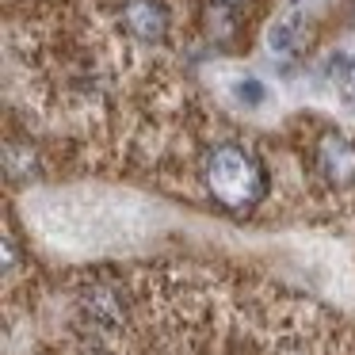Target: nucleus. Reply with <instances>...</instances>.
I'll use <instances>...</instances> for the list:
<instances>
[{
    "label": "nucleus",
    "instance_id": "obj_8",
    "mask_svg": "<svg viewBox=\"0 0 355 355\" xmlns=\"http://www.w3.org/2000/svg\"><path fill=\"white\" fill-rule=\"evenodd\" d=\"M347 88H352V103H355V77H347Z\"/></svg>",
    "mask_w": 355,
    "mask_h": 355
},
{
    "label": "nucleus",
    "instance_id": "obj_1",
    "mask_svg": "<svg viewBox=\"0 0 355 355\" xmlns=\"http://www.w3.org/2000/svg\"><path fill=\"white\" fill-rule=\"evenodd\" d=\"M202 184L218 207L245 214L260 207L268 195V164L256 149L241 141H218L202 161Z\"/></svg>",
    "mask_w": 355,
    "mask_h": 355
},
{
    "label": "nucleus",
    "instance_id": "obj_4",
    "mask_svg": "<svg viewBox=\"0 0 355 355\" xmlns=\"http://www.w3.org/2000/svg\"><path fill=\"white\" fill-rule=\"evenodd\" d=\"M306 35H309L306 16H302V12H286V16L271 19V27H268V35H263V42H268L271 54L294 58V54H302V46H306Z\"/></svg>",
    "mask_w": 355,
    "mask_h": 355
},
{
    "label": "nucleus",
    "instance_id": "obj_6",
    "mask_svg": "<svg viewBox=\"0 0 355 355\" xmlns=\"http://www.w3.org/2000/svg\"><path fill=\"white\" fill-rule=\"evenodd\" d=\"M4 168H8V180H16V176L27 180L35 172V149L8 141V149H4Z\"/></svg>",
    "mask_w": 355,
    "mask_h": 355
},
{
    "label": "nucleus",
    "instance_id": "obj_7",
    "mask_svg": "<svg viewBox=\"0 0 355 355\" xmlns=\"http://www.w3.org/2000/svg\"><path fill=\"white\" fill-rule=\"evenodd\" d=\"M256 0H210V12H214V19H222V24H241V16H245L248 8H252Z\"/></svg>",
    "mask_w": 355,
    "mask_h": 355
},
{
    "label": "nucleus",
    "instance_id": "obj_2",
    "mask_svg": "<svg viewBox=\"0 0 355 355\" xmlns=\"http://www.w3.org/2000/svg\"><path fill=\"white\" fill-rule=\"evenodd\" d=\"M313 172L329 187L355 184V141L340 130H324L313 146Z\"/></svg>",
    "mask_w": 355,
    "mask_h": 355
},
{
    "label": "nucleus",
    "instance_id": "obj_5",
    "mask_svg": "<svg viewBox=\"0 0 355 355\" xmlns=\"http://www.w3.org/2000/svg\"><path fill=\"white\" fill-rule=\"evenodd\" d=\"M233 100H237L245 111H260L263 103L271 100V92H268V85H263L260 77H241V80H233Z\"/></svg>",
    "mask_w": 355,
    "mask_h": 355
},
{
    "label": "nucleus",
    "instance_id": "obj_3",
    "mask_svg": "<svg viewBox=\"0 0 355 355\" xmlns=\"http://www.w3.org/2000/svg\"><path fill=\"white\" fill-rule=\"evenodd\" d=\"M119 27L138 42H161L168 35V8L164 0H123Z\"/></svg>",
    "mask_w": 355,
    "mask_h": 355
}]
</instances>
